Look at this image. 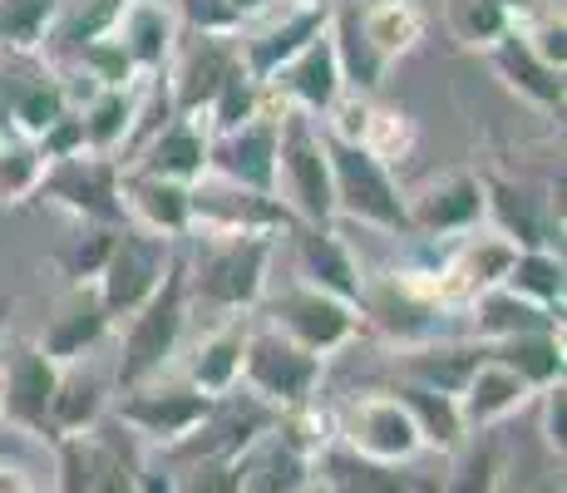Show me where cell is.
<instances>
[{"mask_svg": "<svg viewBox=\"0 0 567 493\" xmlns=\"http://www.w3.org/2000/svg\"><path fill=\"white\" fill-rule=\"evenodd\" d=\"M193 257H183L188 271V301H203L213 311H252L267 296V267L277 233H213L193 227Z\"/></svg>", "mask_w": 567, "mask_h": 493, "instance_id": "obj_1", "label": "cell"}, {"mask_svg": "<svg viewBox=\"0 0 567 493\" xmlns=\"http://www.w3.org/2000/svg\"><path fill=\"white\" fill-rule=\"evenodd\" d=\"M188 271H183V257H173L168 277L163 287L128 316L124 326V346H118V390H134V386H148L168 370V360L178 356V341H183V326H188Z\"/></svg>", "mask_w": 567, "mask_h": 493, "instance_id": "obj_2", "label": "cell"}, {"mask_svg": "<svg viewBox=\"0 0 567 493\" xmlns=\"http://www.w3.org/2000/svg\"><path fill=\"white\" fill-rule=\"evenodd\" d=\"M277 203L307 227H331L336 217L326 134L301 109H281L277 114Z\"/></svg>", "mask_w": 567, "mask_h": 493, "instance_id": "obj_3", "label": "cell"}, {"mask_svg": "<svg viewBox=\"0 0 567 493\" xmlns=\"http://www.w3.org/2000/svg\"><path fill=\"white\" fill-rule=\"evenodd\" d=\"M326 158H331V193L336 213L355 217V223L375 227V233H400L410 237V207L400 193L395 173L375 163L361 144H341L326 134Z\"/></svg>", "mask_w": 567, "mask_h": 493, "instance_id": "obj_4", "label": "cell"}, {"mask_svg": "<svg viewBox=\"0 0 567 493\" xmlns=\"http://www.w3.org/2000/svg\"><path fill=\"white\" fill-rule=\"evenodd\" d=\"M321 356L301 350L297 341H287L271 326H252L243 350V386L257 404H267L271 414L297 410V404H311L316 390H321Z\"/></svg>", "mask_w": 567, "mask_h": 493, "instance_id": "obj_5", "label": "cell"}, {"mask_svg": "<svg viewBox=\"0 0 567 493\" xmlns=\"http://www.w3.org/2000/svg\"><path fill=\"white\" fill-rule=\"evenodd\" d=\"M213 404H217L213 394L193 390L188 380L163 386V376H158V380H148V386L118 390L114 420L124 424L128 434H138L144 444H154V449H183V444L198 440V430L207 424Z\"/></svg>", "mask_w": 567, "mask_h": 493, "instance_id": "obj_6", "label": "cell"}, {"mask_svg": "<svg viewBox=\"0 0 567 493\" xmlns=\"http://www.w3.org/2000/svg\"><path fill=\"white\" fill-rule=\"evenodd\" d=\"M70 109V90L40 50L0 45V138H40Z\"/></svg>", "mask_w": 567, "mask_h": 493, "instance_id": "obj_7", "label": "cell"}, {"mask_svg": "<svg viewBox=\"0 0 567 493\" xmlns=\"http://www.w3.org/2000/svg\"><path fill=\"white\" fill-rule=\"evenodd\" d=\"M267 326L271 331H281L287 341H297L301 350H311V356H336L341 346H351L355 336H361L365 316L355 301H341V296L311 287V281H297V287H287L281 296H271L267 301Z\"/></svg>", "mask_w": 567, "mask_h": 493, "instance_id": "obj_8", "label": "cell"}, {"mask_svg": "<svg viewBox=\"0 0 567 493\" xmlns=\"http://www.w3.org/2000/svg\"><path fill=\"white\" fill-rule=\"evenodd\" d=\"M173 257H178V251H173L168 237H154V233H144V227H118L100 277H94L109 321H128V316L163 287Z\"/></svg>", "mask_w": 567, "mask_h": 493, "instance_id": "obj_9", "label": "cell"}, {"mask_svg": "<svg viewBox=\"0 0 567 493\" xmlns=\"http://www.w3.org/2000/svg\"><path fill=\"white\" fill-rule=\"evenodd\" d=\"M35 197H45L50 207L80 217V223H100V227L124 223L118 163L109 158V153H94V148H80V153H70V158H50Z\"/></svg>", "mask_w": 567, "mask_h": 493, "instance_id": "obj_10", "label": "cell"}, {"mask_svg": "<svg viewBox=\"0 0 567 493\" xmlns=\"http://www.w3.org/2000/svg\"><path fill=\"white\" fill-rule=\"evenodd\" d=\"M336 444H346L361 459H375V464H395V469H405L424 454V440H420V430H414L410 410L390 390L355 394V400L336 414Z\"/></svg>", "mask_w": 567, "mask_h": 493, "instance_id": "obj_11", "label": "cell"}, {"mask_svg": "<svg viewBox=\"0 0 567 493\" xmlns=\"http://www.w3.org/2000/svg\"><path fill=\"white\" fill-rule=\"evenodd\" d=\"M60 366L35 341H16L0 350V420L20 434H50V394Z\"/></svg>", "mask_w": 567, "mask_h": 493, "instance_id": "obj_12", "label": "cell"}, {"mask_svg": "<svg viewBox=\"0 0 567 493\" xmlns=\"http://www.w3.org/2000/svg\"><path fill=\"white\" fill-rule=\"evenodd\" d=\"M207 173L233 188H252L277 197V114L261 109L257 119H247L243 129L213 134L207 148Z\"/></svg>", "mask_w": 567, "mask_h": 493, "instance_id": "obj_13", "label": "cell"}, {"mask_svg": "<svg viewBox=\"0 0 567 493\" xmlns=\"http://www.w3.org/2000/svg\"><path fill=\"white\" fill-rule=\"evenodd\" d=\"M168 64L173 74H163V84H168L173 114H207L223 80L243 64V50H237L233 35H193V45L173 50Z\"/></svg>", "mask_w": 567, "mask_h": 493, "instance_id": "obj_14", "label": "cell"}, {"mask_svg": "<svg viewBox=\"0 0 567 493\" xmlns=\"http://www.w3.org/2000/svg\"><path fill=\"white\" fill-rule=\"evenodd\" d=\"M410 207V237H464L484 223V178L478 173H444V178L424 183Z\"/></svg>", "mask_w": 567, "mask_h": 493, "instance_id": "obj_15", "label": "cell"}, {"mask_svg": "<svg viewBox=\"0 0 567 493\" xmlns=\"http://www.w3.org/2000/svg\"><path fill=\"white\" fill-rule=\"evenodd\" d=\"M514 243L508 237H498L494 227L488 233H464V243L450 251V261H444L440 271H434V287H440V306L444 311H454V306H468L478 291L488 287H504L508 267H514Z\"/></svg>", "mask_w": 567, "mask_h": 493, "instance_id": "obj_16", "label": "cell"}, {"mask_svg": "<svg viewBox=\"0 0 567 493\" xmlns=\"http://www.w3.org/2000/svg\"><path fill=\"white\" fill-rule=\"evenodd\" d=\"M109 311H104V296L94 281H70V291L54 301L45 331H40V350L54 360V366H74V360H90V350L104 341L109 331Z\"/></svg>", "mask_w": 567, "mask_h": 493, "instance_id": "obj_17", "label": "cell"}, {"mask_svg": "<svg viewBox=\"0 0 567 493\" xmlns=\"http://www.w3.org/2000/svg\"><path fill=\"white\" fill-rule=\"evenodd\" d=\"M193 227H213V233H281V227H291V213L271 193L203 178L193 183Z\"/></svg>", "mask_w": 567, "mask_h": 493, "instance_id": "obj_18", "label": "cell"}, {"mask_svg": "<svg viewBox=\"0 0 567 493\" xmlns=\"http://www.w3.org/2000/svg\"><path fill=\"white\" fill-rule=\"evenodd\" d=\"M207 148H213L207 119L173 114L144 138V148H138V158H134V173H154V178H173V183H188L193 188V183L207 178Z\"/></svg>", "mask_w": 567, "mask_h": 493, "instance_id": "obj_19", "label": "cell"}, {"mask_svg": "<svg viewBox=\"0 0 567 493\" xmlns=\"http://www.w3.org/2000/svg\"><path fill=\"white\" fill-rule=\"evenodd\" d=\"M267 94H277L281 109H301V114H311V119H321L326 109L346 94L341 64H336V50H331V40H326V30L297 54V60H287L277 74H271Z\"/></svg>", "mask_w": 567, "mask_h": 493, "instance_id": "obj_20", "label": "cell"}, {"mask_svg": "<svg viewBox=\"0 0 567 493\" xmlns=\"http://www.w3.org/2000/svg\"><path fill=\"white\" fill-rule=\"evenodd\" d=\"M484 217H494V233L508 237L518 251L523 247H558L563 243V213L543 197L508 178H484Z\"/></svg>", "mask_w": 567, "mask_h": 493, "instance_id": "obj_21", "label": "cell"}, {"mask_svg": "<svg viewBox=\"0 0 567 493\" xmlns=\"http://www.w3.org/2000/svg\"><path fill=\"white\" fill-rule=\"evenodd\" d=\"M118 197H124V217L154 237H188L193 233V188L173 178H154V173H118Z\"/></svg>", "mask_w": 567, "mask_h": 493, "instance_id": "obj_22", "label": "cell"}, {"mask_svg": "<svg viewBox=\"0 0 567 493\" xmlns=\"http://www.w3.org/2000/svg\"><path fill=\"white\" fill-rule=\"evenodd\" d=\"M533 394H538V390H533L514 366H504L498 356H488V350H484V356H478V366H474V376H468L464 390H460L464 430L468 434H488L494 424H504L508 414H518Z\"/></svg>", "mask_w": 567, "mask_h": 493, "instance_id": "obj_23", "label": "cell"}, {"mask_svg": "<svg viewBox=\"0 0 567 493\" xmlns=\"http://www.w3.org/2000/svg\"><path fill=\"white\" fill-rule=\"evenodd\" d=\"M247 336H252V321L247 311H227V321H217L213 331L193 346V360H188V386L223 400L243 386V350H247Z\"/></svg>", "mask_w": 567, "mask_h": 493, "instance_id": "obj_24", "label": "cell"}, {"mask_svg": "<svg viewBox=\"0 0 567 493\" xmlns=\"http://www.w3.org/2000/svg\"><path fill=\"white\" fill-rule=\"evenodd\" d=\"M114 35L138 74H163L178 50V16L168 10V0H128Z\"/></svg>", "mask_w": 567, "mask_h": 493, "instance_id": "obj_25", "label": "cell"}, {"mask_svg": "<svg viewBox=\"0 0 567 493\" xmlns=\"http://www.w3.org/2000/svg\"><path fill=\"white\" fill-rule=\"evenodd\" d=\"M321 30H326V10H301V6H287L277 20H271L267 30H257V35H247L237 50H243L247 74L267 84L271 74H277L287 60H297V54L307 50L311 40L321 35Z\"/></svg>", "mask_w": 567, "mask_h": 493, "instance_id": "obj_26", "label": "cell"}, {"mask_svg": "<svg viewBox=\"0 0 567 493\" xmlns=\"http://www.w3.org/2000/svg\"><path fill=\"white\" fill-rule=\"evenodd\" d=\"M297 261H301V281H311V287L361 306L365 277H361V267H355L351 247H346L331 227H301L297 233Z\"/></svg>", "mask_w": 567, "mask_h": 493, "instance_id": "obj_27", "label": "cell"}, {"mask_svg": "<svg viewBox=\"0 0 567 493\" xmlns=\"http://www.w3.org/2000/svg\"><path fill=\"white\" fill-rule=\"evenodd\" d=\"M104 410H109V380L100 370L84 366V360L60 366V380H54V394H50V434L94 430V424L104 420Z\"/></svg>", "mask_w": 567, "mask_h": 493, "instance_id": "obj_28", "label": "cell"}, {"mask_svg": "<svg viewBox=\"0 0 567 493\" xmlns=\"http://www.w3.org/2000/svg\"><path fill=\"white\" fill-rule=\"evenodd\" d=\"M488 60H494L498 80H504L518 99H528V104H538V109H563V70L543 64L528 40H523L518 25L504 30V40L488 50Z\"/></svg>", "mask_w": 567, "mask_h": 493, "instance_id": "obj_29", "label": "cell"}, {"mask_svg": "<svg viewBox=\"0 0 567 493\" xmlns=\"http://www.w3.org/2000/svg\"><path fill=\"white\" fill-rule=\"evenodd\" d=\"M474 311V331H478V346H494V341H508V336H528V331H563V311H543V306L523 301L518 291L508 287H488L468 301Z\"/></svg>", "mask_w": 567, "mask_h": 493, "instance_id": "obj_30", "label": "cell"}, {"mask_svg": "<svg viewBox=\"0 0 567 493\" xmlns=\"http://www.w3.org/2000/svg\"><path fill=\"white\" fill-rule=\"evenodd\" d=\"M478 356L484 346H468V341H410L400 350V380H414V386H430L440 394H460L464 380L474 376Z\"/></svg>", "mask_w": 567, "mask_h": 493, "instance_id": "obj_31", "label": "cell"}, {"mask_svg": "<svg viewBox=\"0 0 567 493\" xmlns=\"http://www.w3.org/2000/svg\"><path fill=\"white\" fill-rule=\"evenodd\" d=\"M311 469H321V484L331 493H420L410 474H400L395 464H375V459L351 454L346 444H331L311 459Z\"/></svg>", "mask_w": 567, "mask_h": 493, "instance_id": "obj_32", "label": "cell"}, {"mask_svg": "<svg viewBox=\"0 0 567 493\" xmlns=\"http://www.w3.org/2000/svg\"><path fill=\"white\" fill-rule=\"evenodd\" d=\"M307 479H311V459L287 449L271 430L252 449L237 454V484H243V493H297Z\"/></svg>", "mask_w": 567, "mask_h": 493, "instance_id": "obj_33", "label": "cell"}, {"mask_svg": "<svg viewBox=\"0 0 567 493\" xmlns=\"http://www.w3.org/2000/svg\"><path fill=\"white\" fill-rule=\"evenodd\" d=\"M326 40H331V50H336V64H341L346 90L370 94L380 80H385V60L370 50V40L361 30V6L326 10Z\"/></svg>", "mask_w": 567, "mask_h": 493, "instance_id": "obj_34", "label": "cell"}, {"mask_svg": "<svg viewBox=\"0 0 567 493\" xmlns=\"http://www.w3.org/2000/svg\"><path fill=\"white\" fill-rule=\"evenodd\" d=\"M390 394H395V400L410 410V420H414V430H420L424 449L454 454V449L468 440L464 414H460V394H440V390H430V386H414V380H400Z\"/></svg>", "mask_w": 567, "mask_h": 493, "instance_id": "obj_35", "label": "cell"}, {"mask_svg": "<svg viewBox=\"0 0 567 493\" xmlns=\"http://www.w3.org/2000/svg\"><path fill=\"white\" fill-rule=\"evenodd\" d=\"M361 30H365L370 50L385 64H395L424 40V16L414 0H375V6L361 10Z\"/></svg>", "mask_w": 567, "mask_h": 493, "instance_id": "obj_36", "label": "cell"}, {"mask_svg": "<svg viewBox=\"0 0 567 493\" xmlns=\"http://www.w3.org/2000/svg\"><path fill=\"white\" fill-rule=\"evenodd\" d=\"M84 144L94 153H114L118 144L138 134V84L134 90H94V99L80 109Z\"/></svg>", "mask_w": 567, "mask_h": 493, "instance_id": "obj_37", "label": "cell"}, {"mask_svg": "<svg viewBox=\"0 0 567 493\" xmlns=\"http://www.w3.org/2000/svg\"><path fill=\"white\" fill-rule=\"evenodd\" d=\"M50 459H54V489L50 493H94L100 469L109 459V444L94 430L84 434H50Z\"/></svg>", "mask_w": 567, "mask_h": 493, "instance_id": "obj_38", "label": "cell"}, {"mask_svg": "<svg viewBox=\"0 0 567 493\" xmlns=\"http://www.w3.org/2000/svg\"><path fill=\"white\" fill-rule=\"evenodd\" d=\"M488 356H498L504 366H514L533 390H548L563 380V331H528V336H508V341L484 346Z\"/></svg>", "mask_w": 567, "mask_h": 493, "instance_id": "obj_39", "label": "cell"}, {"mask_svg": "<svg viewBox=\"0 0 567 493\" xmlns=\"http://www.w3.org/2000/svg\"><path fill=\"white\" fill-rule=\"evenodd\" d=\"M508 291H518L523 301L543 306V311H563V251L558 247H523L514 251V267L504 277Z\"/></svg>", "mask_w": 567, "mask_h": 493, "instance_id": "obj_40", "label": "cell"}, {"mask_svg": "<svg viewBox=\"0 0 567 493\" xmlns=\"http://www.w3.org/2000/svg\"><path fill=\"white\" fill-rule=\"evenodd\" d=\"M444 20H450V35L460 40L464 50H484V54L514 25V16H508L498 0H444Z\"/></svg>", "mask_w": 567, "mask_h": 493, "instance_id": "obj_41", "label": "cell"}, {"mask_svg": "<svg viewBox=\"0 0 567 493\" xmlns=\"http://www.w3.org/2000/svg\"><path fill=\"white\" fill-rule=\"evenodd\" d=\"M261 109H267V84L252 80L247 74V64H237L233 74L223 80V90L213 94V104H207V134H227V129H243L247 119H257Z\"/></svg>", "mask_w": 567, "mask_h": 493, "instance_id": "obj_42", "label": "cell"}, {"mask_svg": "<svg viewBox=\"0 0 567 493\" xmlns=\"http://www.w3.org/2000/svg\"><path fill=\"white\" fill-rule=\"evenodd\" d=\"M45 148L35 138H0V207L30 203L45 178Z\"/></svg>", "mask_w": 567, "mask_h": 493, "instance_id": "obj_43", "label": "cell"}, {"mask_svg": "<svg viewBox=\"0 0 567 493\" xmlns=\"http://www.w3.org/2000/svg\"><path fill=\"white\" fill-rule=\"evenodd\" d=\"M370 158L395 168L400 158H410L414 148V119L405 109H390V104H370L365 109V124H361V138H355Z\"/></svg>", "mask_w": 567, "mask_h": 493, "instance_id": "obj_44", "label": "cell"}, {"mask_svg": "<svg viewBox=\"0 0 567 493\" xmlns=\"http://www.w3.org/2000/svg\"><path fill=\"white\" fill-rule=\"evenodd\" d=\"M64 0H0V45L40 50L50 40V25Z\"/></svg>", "mask_w": 567, "mask_h": 493, "instance_id": "obj_45", "label": "cell"}, {"mask_svg": "<svg viewBox=\"0 0 567 493\" xmlns=\"http://www.w3.org/2000/svg\"><path fill=\"white\" fill-rule=\"evenodd\" d=\"M74 60H80V70H90L94 90H134V84L144 80V74L134 70V60H128V50L118 45L114 30L100 40H90V45H80Z\"/></svg>", "mask_w": 567, "mask_h": 493, "instance_id": "obj_46", "label": "cell"}, {"mask_svg": "<svg viewBox=\"0 0 567 493\" xmlns=\"http://www.w3.org/2000/svg\"><path fill=\"white\" fill-rule=\"evenodd\" d=\"M124 6L128 0H84V6L70 10V16H54L50 35L60 40V45L80 50V45H90V40L109 35V30L118 25V16H124Z\"/></svg>", "mask_w": 567, "mask_h": 493, "instance_id": "obj_47", "label": "cell"}, {"mask_svg": "<svg viewBox=\"0 0 567 493\" xmlns=\"http://www.w3.org/2000/svg\"><path fill=\"white\" fill-rule=\"evenodd\" d=\"M444 493H498V449L494 440L464 444V454L454 459V474Z\"/></svg>", "mask_w": 567, "mask_h": 493, "instance_id": "obj_48", "label": "cell"}, {"mask_svg": "<svg viewBox=\"0 0 567 493\" xmlns=\"http://www.w3.org/2000/svg\"><path fill=\"white\" fill-rule=\"evenodd\" d=\"M178 479V493H243V484H237V459L227 454H203L193 459Z\"/></svg>", "mask_w": 567, "mask_h": 493, "instance_id": "obj_49", "label": "cell"}, {"mask_svg": "<svg viewBox=\"0 0 567 493\" xmlns=\"http://www.w3.org/2000/svg\"><path fill=\"white\" fill-rule=\"evenodd\" d=\"M178 25H188L193 35H237L243 16H237L233 0H178Z\"/></svg>", "mask_w": 567, "mask_h": 493, "instance_id": "obj_50", "label": "cell"}, {"mask_svg": "<svg viewBox=\"0 0 567 493\" xmlns=\"http://www.w3.org/2000/svg\"><path fill=\"white\" fill-rule=\"evenodd\" d=\"M114 233L118 227H100V223H84V237L74 243L70 251V277L74 281H94L109 257V247H114Z\"/></svg>", "mask_w": 567, "mask_h": 493, "instance_id": "obj_51", "label": "cell"}, {"mask_svg": "<svg viewBox=\"0 0 567 493\" xmlns=\"http://www.w3.org/2000/svg\"><path fill=\"white\" fill-rule=\"evenodd\" d=\"M543 394V440H548L553 454H567V386L558 380V386L538 390Z\"/></svg>", "mask_w": 567, "mask_h": 493, "instance_id": "obj_52", "label": "cell"}, {"mask_svg": "<svg viewBox=\"0 0 567 493\" xmlns=\"http://www.w3.org/2000/svg\"><path fill=\"white\" fill-rule=\"evenodd\" d=\"M94 493H138L134 464H128L118 449H109V459H104V469H100V484H94Z\"/></svg>", "mask_w": 567, "mask_h": 493, "instance_id": "obj_53", "label": "cell"}, {"mask_svg": "<svg viewBox=\"0 0 567 493\" xmlns=\"http://www.w3.org/2000/svg\"><path fill=\"white\" fill-rule=\"evenodd\" d=\"M134 479H138V493H178V479L158 464H138Z\"/></svg>", "mask_w": 567, "mask_h": 493, "instance_id": "obj_54", "label": "cell"}, {"mask_svg": "<svg viewBox=\"0 0 567 493\" xmlns=\"http://www.w3.org/2000/svg\"><path fill=\"white\" fill-rule=\"evenodd\" d=\"M498 6L514 16V25H518V20H528V16H538V0H498Z\"/></svg>", "mask_w": 567, "mask_h": 493, "instance_id": "obj_55", "label": "cell"}, {"mask_svg": "<svg viewBox=\"0 0 567 493\" xmlns=\"http://www.w3.org/2000/svg\"><path fill=\"white\" fill-rule=\"evenodd\" d=\"M233 6H237V16H261V10H271V6H277V0H233Z\"/></svg>", "mask_w": 567, "mask_h": 493, "instance_id": "obj_56", "label": "cell"}, {"mask_svg": "<svg viewBox=\"0 0 567 493\" xmlns=\"http://www.w3.org/2000/svg\"><path fill=\"white\" fill-rule=\"evenodd\" d=\"M10 311H16V296L0 287V341H6V321H10Z\"/></svg>", "mask_w": 567, "mask_h": 493, "instance_id": "obj_57", "label": "cell"}, {"mask_svg": "<svg viewBox=\"0 0 567 493\" xmlns=\"http://www.w3.org/2000/svg\"><path fill=\"white\" fill-rule=\"evenodd\" d=\"M287 6H301V10H331V0H287Z\"/></svg>", "mask_w": 567, "mask_h": 493, "instance_id": "obj_58", "label": "cell"}, {"mask_svg": "<svg viewBox=\"0 0 567 493\" xmlns=\"http://www.w3.org/2000/svg\"><path fill=\"white\" fill-rule=\"evenodd\" d=\"M297 493H331V489H326V484H321V479H316V474H311V479H307V484H301Z\"/></svg>", "mask_w": 567, "mask_h": 493, "instance_id": "obj_59", "label": "cell"}, {"mask_svg": "<svg viewBox=\"0 0 567 493\" xmlns=\"http://www.w3.org/2000/svg\"><path fill=\"white\" fill-rule=\"evenodd\" d=\"M10 493H45V489H10Z\"/></svg>", "mask_w": 567, "mask_h": 493, "instance_id": "obj_60", "label": "cell"}]
</instances>
